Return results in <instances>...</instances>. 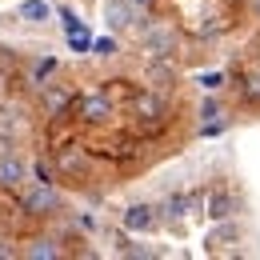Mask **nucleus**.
Wrapping results in <instances>:
<instances>
[{
	"label": "nucleus",
	"mask_w": 260,
	"mask_h": 260,
	"mask_svg": "<svg viewBox=\"0 0 260 260\" xmlns=\"http://www.w3.org/2000/svg\"><path fill=\"white\" fill-rule=\"evenodd\" d=\"M136 32H140V48L148 52V56H172V48H176V28L172 24H164V20H148V24H136Z\"/></svg>",
	"instance_id": "1"
},
{
	"label": "nucleus",
	"mask_w": 260,
	"mask_h": 260,
	"mask_svg": "<svg viewBox=\"0 0 260 260\" xmlns=\"http://www.w3.org/2000/svg\"><path fill=\"white\" fill-rule=\"evenodd\" d=\"M60 208V192L52 180H32V188L24 192V212L28 216H48Z\"/></svg>",
	"instance_id": "2"
},
{
	"label": "nucleus",
	"mask_w": 260,
	"mask_h": 260,
	"mask_svg": "<svg viewBox=\"0 0 260 260\" xmlns=\"http://www.w3.org/2000/svg\"><path fill=\"white\" fill-rule=\"evenodd\" d=\"M136 20H140V8L132 0H104V24L112 32H128L136 28Z\"/></svg>",
	"instance_id": "3"
},
{
	"label": "nucleus",
	"mask_w": 260,
	"mask_h": 260,
	"mask_svg": "<svg viewBox=\"0 0 260 260\" xmlns=\"http://www.w3.org/2000/svg\"><path fill=\"white\" fill-rule=\"evenodd\" d=\"M76 112H80L84 124H104V120L112 116V100L104 96V92H88V96H80Z\"/></svg>",
	"instance_id": "4"
},
{
	"label": "nucleus",
	"mask_w": 260,
	"mask_h": 260,
	"mask_svg": "<svg viewBox=\"0 0 260 260\" xmlns=\"http://www.w3.org/2000/svg\"><path fill=\"white\" fill-rule=\"evenodd\" d=\"M28 180V164L16 152H0V188H20Z\"/></svg>",
	"instance_id": "5"
},
{
	"label": "nucleus",
	"mask_w": 260,
	"mask_h": 260,
	"mask_svg": "<svg viewBox=\"0 0 260 260\" xmlns=\"http://www.w3.org/2000/svg\"><path fill=\"white\" fill-rule=\"evenodd\" d=\"M156 220H160V216H156L152 204H132L128 212H124V228H128V232H152Z\"/></svg>",
	"instance_id": "6"
},
{
	"label": "nucleus",
	"mask_w": 260,
	"mask_h": 260,
	"mask_svg": "<svg viewBox=\"0 0 260 260\" xmlns=\"http://www.w3.org/2000/svg\"><path fill=\"white\" fill-rule=\"evenodd\" d=\"M132 108H136V116H140V120H152V124H156V120L164 116V108H168V104H164V96H156V92H140Z\"/></svg>",
	"instance_id": "7"
},
{
	"label": "nucleus",
	"mask_w": 260,
	"mask_h": 260,
	"mask_svg": "<svg viewBox=\"0 0 260 260\" xmlns=\"http://www.w3.org/2000/svg\"><path fill=\"white\" fill-rule=\"evenodd\" d=\"M52 16V4L48 0H24L20 4V20H28V24H44Z\"/></svg>",
	"instance_id": "8"
},
{
	"label": "nucleus",
	"mask_w": 260,
	"mask_h": 260,
	"mask_svg": "<svg viewBox=\"0 0 260 260\" xmlns=\"http://www.w3.org/2000/svg\"><path fill=\"white\" fill-rule=\"evenodd\" d=\"M232 212H236V200H232L228 192H212L208 196V216H212V220H228Z\"/></svg>",
	"instance_id": "9"
},
{
	"label": "nucleus",
	"mask_w": 260,
	"mask_h": 260,
	"mask_svg": "<svg viewBox=\"0 0 260 260\" xmlns=\"http://www.w3.org/2000/svg\"><path fill=\"white\" fill-rule=\"evenodd\" d=\"M24 256L28 260H56L60 248H56V240H32V244L24 248Z\"/></svg>",
	"instance_id": "10"
},
{
	"label": "nucleus",
	"mask_w": 260,
	"mask_h": 260,
	"mask_svg": "<svg viewBox=\"0 0 260 260\" xmlns=\"http://www.w3.org/2000/svg\"><path fill=\"white\" fill-rule=\"evenodd\" d=\"M0 132L20 136V132H24V116H20L16 108H0Z\"/></svg>",
	"instance_id": "11"
},
{
	"label": "nucleus",
	"mask_w": 260,
	"mask_h": 260,
	"mask_svg": "<svg viewBox=\"0 0 260 260\" xmlns=\"http://www.w3.org/2000/svg\"><path fill=\"white\" fill-rule=\"evenodd\" d=\"M192 204H196L192 196H168V204H164V220H180Z\"/></svg>",
	"instance_id": "12"
},
{
	"label": "nucleus",
	"mask_w": 260,
	"mask_h": 260,
	"mask_svg": "<svg viewBox=\"0 0 260 260\" xmlns=\"http://www.w3.org/2000/svg\"><path fill=\"white\" fill-rule=\"evenodd\" d=\"M44 108H48V112H64L68 108V92H56V88L44 92Z\"/></svg>",
	"instance_id": "13"
},
{
	"label": "nucleus",
	"mask_w": 260,
	"mask_h": 260,
	"mask_svg": "<svg viewBox=\"0 0 260 260\" xmlns=\"http://www.w3.org/2000/svg\"><path fill=\"white\" fill-rule=\"evenodd\" d=\"M244 96L252 100V104H260V68H256V72H248V80H244Z\"/></svg>",
	"instance_id": "14"
},
{
	"label": "nucleus",
	"mask_w": 260,
	"mask_h": 260,
	"mask_svg": "<svg viewBox=\"0 0 260 260\" xmlns=\"http://www.w3.org/2000/svg\"><path fill=\"white\" fill-rule=\"evenodd\" d=\"M68 44H72L76 52H88V48H92V36L84 32V28H76V32H68Z\"/></svg>",
	"instance_id": "15"
},
{
	"label": "nucleus",
	"mask_w": 260,
	"mask_h": 260,
	"mask_svg": "<svg viewBox=\"0 0 260 260\" xmlns=\"http://www.w3.org/2000/svg\"><path fill=\"white\" fill-rule=\"evenodd\" d=\"M52 72H56V60H52V56H44V60L32 68V80L40 84V80H44V76H52Z\"/></svg>",
	"instance_id": "16"
},
{
	"label": "nucleus",
	"mask_w": 260,
	"mask_h": 260,
	"mask_svg": "<svg viewBox=\"0 0 260 260\" xmlns=\"http://www.w3.org/2000/svg\"><path fill=\"white\" fill-rule=\"evenodd\" d=\"M92 48H96V56H116V40H112V36H100V40H92Z\"/></svg>",
	"instance_id": "17"
},
{
	"label": "nucleus",
	"mask_w": 260,
	"mask_h": 260,
	"mask_svg": "<svg viewBox=\"0 0 260 260\" xmlns=\"http://www.w3.org/2000/svg\"><path fill=\"white\" fill-rule=\"evenodd\" d=\"M200 116H204V120H216V116H220V104H216V100H204V104H200Z\"/></svg>",
	"instance_id": "18"
},
{
	"label": "nucleus",
	"mask_w": 260,
	"mask_h": 260,
	"mask_svg": "<svg viewBox=\"0 0 260 260\" xmlns=\"http://www.w3.org/2000/svg\"><path fill=\"white\" fill-rule=\"evenodd\" d=\"M60 164L72 172V168H84V156H80V152H64V156H60Z\"/></svg>",
	"instance_id": "19"
},
{
	"label": "nucleus",
	"mask_w": 260,
	"mask_h": 260,
	"mask_svg": "<svg viewBox=\"0 0 260 260\" xmlns=\"http://www.w3.org/2000/svg\"><path fill=\"white\" fill-rule=\"evenodd\" d=\"M200 88H208V92H212V88H220V72H208V76H200Z\"/></svg>",
	"instance_id": "20"
},
{
	"label": "nucleus",
	"mask_w": 260,
	"mask_h": 260,
	"mask_svg": "<svg viewBox=\"0 0 260 260\" xmlns=\"http://www.w3.org/2000/svg\"><path fill=\"white\" fill-rule=\"evenodd\" d=\"M132 4H136V8H148V4H152V0H132Z\"/></svg>",
	"instance_id": "21"
},
{
	"label": "nucleus",
	"mask_w": 260,
	"mask_h": 260,
	"mask_svg": "<svg viewBox=\"0 0 260 260\" xmlns=\"http://www.w3.org/2000/svg\"><path fill=\"white\" fill-rule=\"evenodd\" d=\"M0 92H4V76H0Z\"/></svg>",
	"instance_id": "22"
}]
</instances>
